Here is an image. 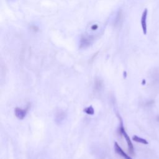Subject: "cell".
Listing matches in <instances>:
<instances>
[{"label": "cell", "instance_id": "obj_4", "mask_svg": "<svg viewBox=\"0 0 159 159\" xmlns=\"http://www.w3.org/2000/svg\"><path fill=\"white\" fill-rule=\"evenodd\" d=\"M16 116L19 119H23L26 117L27 114V109H22L19 108H16L15 110Z\"/></svg>", "mask_w": 159, "mask_h": 159}, {"label": "cell", "instance_id": "obj_5", "mask_svg": "<svg viewBox=\"0 0 159 159\" xmlns=\"http://www.w3.org/2000/svg\"><path fill=\"white\" fill-rule=\"evenodd\" d=\"M132 140L134 141H135L136 142H138V143H141V144H148V142L145 139H142L137 136H134L133 137H132Z\"/></svg>", "mask_w": 159, "mask_h": 159}, {"label": "cell", "instance_id": "obj_6", "mask_svg": "<svg viewBox=\"0 0 159 159\" xmlns=\"http://www.w3.org/2000/svg\"><path fill=\"white\" fill-rule=\"evenodd\" d=\"M90 39L86 37H84L81 39V47H86L87 45H90Z\"/></svg>", "mask_w": 159, "mask_h": 159}, {"label": "cell", "instance_id": "obj_2", "mask_svg": "<svg viewBox=\"0 0 159 159\" xmlns=\"http://www.w3.org/2000/svg\"><path fill=\"white\" fill-rule=\"evenodd\" d=\"M147 13H148V11L147 9H145L142 17H141V26L142 28V31H143V33L144 35L147 34V22H146V20H147Z\"/></svg>", "mask_w": 159, "mask_h": 159}, {"label": "cell", "instance_id": "obj_7", "mask_svg": "<svg viewBox=\"0 0 159 159\" xmlns=\"http://www.w3.org/2000/svg\"><path fill=\"white\" fill-rule=\"evenodd\" d=\"M84 112L88 114H90V115H93L94 113V109H93V108L91 106L85 108L84 109Z\"/></svg>", "mask_w": 159, "mask_h": 159}, {"label": "cell", "instance_id": "obj_8", "mask_svg": "<svg viewBox=\"0 0 159 159\" xmlns=\"http://www.w3.org/2000/svg\"><path fill=\"white\" fill-rule=\"evenodd\" d=\"M91 30H93V31L97 30L98 29V26L97 24H94V25H93V26L91 27Z\"/></svg>", "mask_w": 159, "mask_h": 159}, {"label": "cell", "instance_id": "obj_1", "mask_svg": "<svg viewBox=\"0 0 159 159\" xmlns=\"http://www.w3.org/2000/svg\"><path fill=\"white\" fill-rule=\"evenodd\" d=\"M119 132L121 134V135H123L124 136V137L125 138L128 145V149H129V152L132 154L134 155V147H133V144L130 139V137H129V136L128 135V134L126 133L124 128V126H123V122L121 121V124H120V127H119Z\"/></svg>", "mask_w": 159, "mask_h": 159}, {"label": "cell", "instance_id": "obj_9", "mask_svg": "<svg viewBox=\"0 0 159 159\" xmlns=\"http://www.w3.org/2000/svg\"><path fill=\"white\" fill-rule=\"evenodd\" d=\"M145 84V80H143V83H142V84Z\"/></svg>", "mask_w": 159, "mask_h": 159}, {"label": "cell", "instance_id": "obj_3", "mask_svg": "<svg viewBox=\"0 0 159 159\" xmlns=\"http://www.w3.org/2000/svg\"><path fill=\"white\" fill-rule=\"evenodd\" d=\"M114 149L116 152L122 157H123L125 159H132L131 157H129L128 155H127L123 151L119 145L116 142L114 143Z\"/></svg>", "mask_w": 159, "mask_h": 159}]
</instances>
